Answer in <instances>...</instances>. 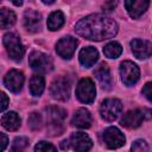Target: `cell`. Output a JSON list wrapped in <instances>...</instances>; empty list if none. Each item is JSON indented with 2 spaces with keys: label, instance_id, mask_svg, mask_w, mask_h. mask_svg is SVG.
I'll list each match as a JSON object with an SVG mask.
<instances>
[{
  "label": "cell",
  "instance_id": "cell-1",
  "mask_svg": "<svg viewBox=\"0 0 152 152\" xmlns=\"http://www.w3.org/2000/svg\"><path fill=\"white\" fill-rule=\"evenodd\" d=\"M75 31L86 39L101 42L113 38L118 33V24L108 15L90 14L75 25Z\"/></svg>",
  "mask_w": 152,
  "mask_h": 152
},
{
  "label": "cell",
  "instance_id": "cell-2",
  "mask_svg": "<svg viewBox=\"0 0 152 152\" xmlns=\"http://www.w3.org/2000/svg\"><path fill=\"white\" fill-rule=\"evenodd\" d=\"M46 116L49 119L48 122V132L50 135H59L63 132L62 120L65 118L66 112L59 107H48L45 108Z\"/></svg>",
  "mask_w": 152,
  "mask_h": 152
},
{
  "label": "cell",
  "instance_id": "cell-3",
  "mask_svg": "<svg viewBox=\"0 0 152 152\" xmlns=\"http://www.w3.org/2000/svg\"><path fill=\"white\" fill-rule=\"evenodd\" d=\"M2 43L6 48V51L7 53L10 55V57L15 61V62H19L23 56H24V48H23V44L19 39V37L13 33V32H10V33H6L2 38Z\"/></svg>",
  "mask_w": 152,
  "mask_h": 152
},
{
  "label": "cell",
  "instance_id": "cell-4",
  "mask_svg": "<svg viewBox=\"0 0 152 152\" xmlns=\"http://www.w3.org/2000/svg\"><path fill=\"white\" fill-rule=\"evenodd\" d=\"M76 96L83 103L94 102L95 96H96V89H95L94 82L88 77L80 80V82L77 83V88H76Z\"/></svg>",
  "mask_w": 152,
  "mask_h": 152
},
{
  "label": "cell",
  "instance_id": "cell-5",
  "mask_svg": "<svg viewBox=\"0 0 152 152\" xmlns=\"http://www.w3.org/2000/svg\"><path fill=\"white\" fill-rule=\"evenodd\" d=\"M122 110V103L118 99H106L100 106L101 118L106 121H114Z\"/></svg>",
  "mask_w": 152,
  "mask_h": 152
},
{
  "label": "cell",
  "instance_id": "cell-6",
  "mask_svg": "<svg viewBox=\"0 0 152 152\" xmlns=\"http://www.w3.org/2000/svg\"><path fill=\"white\" fill-rule=\"evenodd\" d=\"M30 66L38 72H48L52 69V59L46 53L40 51H32L28 56Z\"/></svg>",
  "mask_w": 152,
  "mask_h": 152
},
{
  "label": "cell",
  "instance_id": "cell-7",
  "mask_svg": "<svg viewBox=\"0 0 152 152\" xmlns=\"http://www.w3.org/2000/svg\"><path fill=\"white\" fill-rule=\"evenodd\" d=\"M50 94L55 100L66 101L70 96V82L65 77H57L50 86Z\"/></svg>",
  "mask_w": 152,
  "mask_h": 152
},
{
  "label": "cell",
  "instance_id": "cell-8",
  "mask_svg": "<svg viewBox=\"0 0 152 152\" xmlns=\"http://www.w3.org/2000/svg\"><path fill=\"white\" fill-rule=\"evenodd\" d=\"M120 76H121L122 82L129 87L138 82L140 71L137 64H134L131 61H125L120 64Z\"/></svg>",
  "mask_w": 152,
  "mask_h": 152
},
{
  "label": "cell",
  "instance_id": "cell-9",
  "mask_svg": "<svg viewBox=\"0 0 152 152\" xmlns=\"http://www.w3.org/2000/svg\"><path fill=\"white\" fill-rule=\"evenodd\" d=\"M103 141L108 148H119L125 145V135L116 127H108L103 132Z\"/></svg>",
  "mask_w": 152,
  "mask_h": 152
},
{
  "label": "cell",
  "instance_id": "cell-10",
  "mask_svg": "<svg viewBox=\"0 0 152 152\" xmlns=\"http://www.w3.org/2000/svg\"><path fill=\"white\" fill-rule=\"evenodd\" d=\"M76 46H77V39L71 37V36H66V37L61 38L57 42L56 51L62 58L69 59L74 55V52L76 50Z\"/></svg>",
  "mask_w": 152,
  "mask_h": 152
},
{
  "label": "cell",
  "instance_id": "cell-11",
  "mask_svg": "<svg viewBox=\"0 0 152 152\" xmlns=\"http://www.w3.org/2000/svg\"><path fill=\"white\" fill-rule=\"evenodd\" d=\"M4 84L12 93H19L24 84V74L19 70H11L4 78Z\"/></svg>",
  "mask_w": 152,
  "mask_h": 152
},
{
  "label": "cell",
  "instance_id": "cell-12",
  "mask_svg": "<svg viewBox=\"0 0 152 152\" xmlns=\"http://www.w3.org/2000/svg\"><path fill=\"white\" fill-rule=\"evenodd\" d=\"M131 49L138 59H146L152 55V43L144 39H133L131 42Z\"/></svg>",
  "mask_w": 152,
  "mask_h": 152
},
{
  "label": "cell",
  "instance_id": "cell-13",
  "mask_svg": "<svg viewBox=\"0 0 152 152\" xmlns=\"http://www.w3.org/2000/svg\"><path fill=\"white\" fill-rule=\"evenodd\" d=\"M144 112L140 109H133L128 110L121 119L120 124L126 128H137L142 124L144 120Z\"/></svg>",
  "mask_w": 152,
  "mask_h": 152
},
{
  "label": "cell",
  "instance_id": "cell-14",
  "mask_svg": "<svg viewBox=\"0 0 152 152\" xmlns=\"http://www.w3.org/2000/svg\"><path fill=\"white\" fill-rule=\"evenodd\" d=\"M70 145L76 151H88L91 148L93 141L88 134L83 132H76L70 137Z\"/></svg>",
  "mask_w": 152,
  "mask_h": 152
},
{
  "label": "cell",
  "instance_id": "cell-15",
  "mask_svg": "<svg viewBox=\"0 0 152 152\" xmlns=\"http://www.w3.org/2000/svg\"><path fill=\"white\" fill-rule=\"evenodd\" d=\"M150 0H125V7L133 19H138L148 8Z\"/></svg>",
  "mask_w": 152,
  "mask_h": 152
},
{
  "label": "cell",
  "instance_id": "cell-16",
  "mask_svg": "<svg viewBox=\"0 0 152 152\" xmlns=\"http://www.w3.org/2000/svg\"><path fill=\"white\" fill-rule=\"evenodd\" d=\"M42 23V14L33 10H27L24 13V27L28 32H38L40 28Z\"/></svg>",
  "mask_w": 152,
  "mask_h": 152
},
{
  "label": "cell",
  "instance_id": "cell-17",
  "mask_svg": "<svg viewBox=\"0 0 152 152\" xmlns=\"http://www.w3.org/2000/svg\"><path fill=\"white\" fill-rule=\"evenodd\" d=\"M99 58V52L93 46H86L80 51L78 55V59L80 63L84 66V68H90L95 64V62Z\"/></svg>",
  "mask_w": 152,
  "mask_h": 152
},
{
  "label": "cell",
  "instance_id": "cell-18",
  "mask_svg": "<svg viewBox=\"0 0 152 152\" xmlns=\"http://www.w3.org/2000/svg\"><path fill=\"white\" fill-rule=\"evenodd\" d=\"M94 75L96 76V78L99 80V82L101 83L102 88L106 90H109L112 88V76H110V71L109 68L107 66L106 63H101L95 70H94Z\"/></svg>",
  "mask_w": 152,
  "mask_h": 152
},
{
  "label": "cell",
  "instance_id": "cell-19",
  "mask_svg": "<svg viewBox=\"0 0 152 152\" xmlns=\"http://www.w3.org/2000/svg\"><path fill=\"white\" fill-rule=\"evenodd\" d=\"M72 125L78 128H89L91 125L90 112L86 108H78L72 116Z\"/></svg>",
  "mask_w": 152,
  "mask_h": 152
},
{
  "label": "cell",
  "instance_id": "cell-20",
  "mask_svg": "<svg viewBox=\"0 0 152 152\" xmlns=\"http://www.w3.org/2000/svg\"><path fill=\"white\" fill-rule=\"evenodd\" d=\"M20 118L15 112H7L1 116V125L7 131H17L20 127Z\"/></svg>",
  "mask_w": 152,
  "mask_h": 152
},
{
  "label": "cell",
  "instance_id": "cell-21",
  "mask_svg": "<svg viewBox=\"0 0 152 152\" xmlns=\"http://www.w3.org/2000/svg\"><path fill=\"white\" fill-rule=\"evenodd\" d=\"M45 88V81L44 77L39 74L33 75L30 80V91L33 96H40Z\"/></svg>",
  "mask_w": 152,
  "mask_h": 152
},
{
  "label": "cell",
  "instance_id": "cell-22",
  "mask_svg": "<svg viewBox=\"0 0 152 152\" xmlns=\"http://www.w3.org/2000/svg\"><path fill=\"white\" fill-rule=\"evenodd\" d=\"M64 24V14L61 11L52 12L48 18V28L51 31H56L61 28Z\"/></svg>",
  "mask_w": 152,
  "mask_h": 152
},
{
  "label": "cell",
  "instance_id": "cell-23",
  "mask_svg": "<svg viewBox=\"0 0 152 152\" xmlns=\"http://www.w3.org/2000/svg\"><path fill=\"white\" fill-rule=\"evenodd\" d=\"M0 23H1V28H10L11 26H13L15 24V14L14 12H12L11 10L2 7L0 11Z\"/></svg>",
  "mask_w": 152,
  "mask_h": 152
},
{
  "label": "cell",
  "instance_id": "cell-24",
  "mask_svg": "<svg viewBox=\"0 0 152 152\" xmlns=\"http://www.w3.org/2000/svg\"><path fill=\"white\" fill-rule=\"evenodd\" d=\"M122 52V48L118 42H110L103 48V53L108 58H118Z\"/></svg>",
  "mask_w": 152,
  "mask_h": 152
},
{
  "label": "cell",
  "instance_id": "cell-25",
  "mask_svg": "<svg viewBox=\"0 0 152 152\" xmlns=\"http://www.w3.org/2000/svg\"><path fill=\"white\" fill-rule=\"evenodd\" d=\"M27 121H28V126H30L32 129H39L40 126H42V116H40V114L37 113V112L31 113Z\"/></svg>",
  "mask_w": 152,
  "mask_h": 152
},
{
  "label": "cell",
  "instance_id": "cell-26",
  "mask_svg": "<svg viewBox=\"0 0 152 152\" xmlns=\"http://www.w3.org/2000/svg\"><path fill=\"white\" fill-rule=\"evenodd\" d=\"M27 144H28V139L26 137H18L14 139L12 144V151H21L27 146Z\"/></svg>",
  "mask_w": 152,
  "mask_h": 152
},
{
  "label": "cell",
  "instance_id": "cell-27",
  "mask_svg": "<svg viewBox=\"0 0 152 152\" xmlns=\"http://www.w3.org/2000/svg\"><path fill=\"white\" fill-rule=\"evenodd\" d=\"M132 151H138V152H142V151H148V146L146 144L145 140L138 139L132 144Z\"/></svg>",
  "mask_w": 152,
  "mask_h": 152
},
{
  "label": "cell",
  "instance_id": "cell-28",
  "mask_svg": "<svg viewBox=\"0 0 152 152\" xmlns=\"http://www.w3.org/2000/svg\"><path fill=\"white\" fill-rule=\"evenodd\" d=\"M34 151H56V147L46 141H39L36 146H34Z\"/></svg>",
  "mask_w": 152,
  "mask_h": 152
},
{
  "label": "cell",
  "instance_id": "cell-29",
  "mask_svg": "<svg viewBox=\"0 0 152 152\" xmlns=\"http://www.w3.org/2000/svg\"><path fill=\"white\" fill-rule=\"evenodd\" d=\"M142 95L150 101L152 102V82H148L142 88Z\"/></svg>",
  "mask_w": 152,
  "mask_h": 152
},
{
  "label": "cell",
  "instance_id": "cell-30",
  "mask_svg": "<svg viewBox=\"0 0 152 152\" xmlns=\"http://www.w3.org/2000/svg\"><path fill=\"white\" fill-rule=\"evenodd\" d=\"M8 102H10V101H8L7 96H6V94H5V93H1V107H0L1 112H4V110L7 108Z\"/></svg>",
  "mask_w": 152,
  "mask_h": 152
},
{
  "label": "cell",
  "instance_id": "cell-31",
  "mask_svg": "<svg viewBox=\"0 0 152 152\" xmlns=\"http://www.w3.org/2000/svg\"><path fill=\"white\" fill-rule=\"evenodd\" d=\"M0 138H1V141H0V150L4 151L7 146V142H8V139H7V135L5 133H0Z\"/></svg>",
  "mask_w": 152,
  "mask_h": 152
},
{
  "label": "cell",
  "instance_id": "cell-32",
  "mask_svg": "<svg viewBox=\"0 0 152 152\" xmlns=\"http://www.w3.org/2000/svg\"><path fill=\"white\" fill-rule=\"evenodd\" d=\"M115 6H116V0H108L103 5V8H106L107 11H112V10H114Z\"/></svg>",
  "mask_w": 152,
  "mask_h": 152
},
{
  "label": "cell",
  "instance_id": "cell-33",
  "mask_svg": "<svg viewBox=\"0 0 152 152\" xmlns=\"http://www.w3.org/2000/svg\"><path fill=\"white\" fill-rule=\"evenodd\" d=\"M69 141L68 140H63L62 142H61V147H62V150H68L69 148Z\"/></svg>",
  "mask_w": 152,
  "mask_h": 152
},
{
  "label": "cell",
  "instance_id": "cell-34",
  "mask_svg": "<svg viewBox=\"0 0 152 152\" xmlns=\"http://www.w3.org/2000/svg\"><path fill=\"white\" fill-rule=\"evenodd\" d=\"M12 2H13V5H15V6H20L21 4H23V0H11Z\"/></svg>",
  "mask_w": 152,
  "mask_h": 152
},
{
  "label": "cell",
  "instance_id": "cell-35",
  "mask_svg": "<svg viewBox=\"0 0 152 152\" xmlns=\"http://www.w3.org/2000/svg\"><path fill=\"white\" fill-rule=\"evenodd\" d=\"M44 4H46V5H50V4H52L55 0H42Z\"/></svg>",
  "mask_w": 152,
  "mask_h": 152
}]
</instances>
